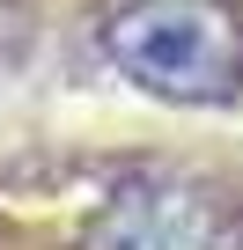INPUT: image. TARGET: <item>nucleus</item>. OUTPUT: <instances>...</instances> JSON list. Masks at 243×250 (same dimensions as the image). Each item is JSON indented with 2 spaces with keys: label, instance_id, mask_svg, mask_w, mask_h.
<instances>
[{
  "label": "nucleus",
  "instance_id": "f257e3e1",
  "mask_svg": "<svg viewBox=\"0 0 243 250\" xmlns=\"http://www.w3.org/2000/svg\"><path fill=\"white\" fill-rule=\"evenodd\" d=\"M103 52L162 103H221L243 81V22L228 0H126L103 22Z\"/></svg>",
  "mask_w": 243,
  "mask_h": 250
},
{
  "label": "nucleus",
  "instance_id": "f03ea898",
  "mask_svg": "<svg viewBox=\"0 0 243 250\" xmlns=\"http://www.w3.org/2000/svg\"><path fill=\"white\" fill-rule=\"evenodd\" d=\"M88 250H214V213H206L199 191L133 184L96 213Z\"/></svg>",
  "mask_w": 243,
  "mask_h": 250
}]
</instances>
